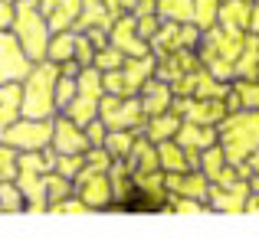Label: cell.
<instances>
[{
  "mask_svg": "<svg viewBox=\"0 0 259 245\" xmlns=\"http://www.w3.org/2000/svg\"><path fill=\"white\" fill-rule=\"evenodd\" d=\"M223 154L233 163H243L259 154V111L233 114L223 128Z\"/></svg>",
  "mask_w": 259,
  "mask_h": 245,
  "instance_id": "1",
  "label": "cell"
},
{
  "mask_svg": "<svg viewBox=\"0 0 259 245\" xmlns=\"http://www.w3.org/2000/svg\"><path fill=\"white\" fill-rule=\"evenodd\" d=\"M220 20L230 33H240L243 26H249V20H253V7H249V0H230L220 10Z\"/></svg>",
  "mask_w": 259,
  "mask_h": 245,
  "instance_id": "2",
  "label": "cell"
},
{
  "mask_svg": "<svg viewBox=\"0 0 259 245\" xmlns=\"http://www.w3.org/2000/svg\"><path fill=\"white\" fill-rule=\"evenodd\" d=\"M95 95H99V79L89 72V76L82 79V98H79V105H76V108H72L79 121H85L89 114H92V101H95Z\"/></svg>",
  "mask_w": 259,
  "mask_h": 245,
  "instance_id": "3",
  "label": "cell"
},
{
  "mask_svg": "<svg viewBox=\"0 0 259 245\" xmlns=\"http://www.w3.org/2000/svg\"><path fill=\"white\" fill-rule=\"evenodd\" d=\"M56 134H59V147H63V151H82L85 138H82V134H79L72 125H59Z\"/></svg>",
  "mask_w": 259,
  "mask_h": 245,
  "instance_id": "4",
  "label": "cell"
},
{
  "mask_svg": "<svg viewBox=\"0 0 259 245\" xmlns=\"http://www.w3.org/2000/svg\"><path fill=\"white\" fill-rule=\"evenodd\" d=\"M105 118L112 121V125H132L135 118H138V105H108V111H105Z\"/></svg>",
  "mask_w": 259,
  "mask_h": 245,
  "instance_id": "5",
  "label": "cell"
},
{
  "mask_svg": "<svg viewBox=\"0 0 259 245\" xmlns=\"http://www.w3.org/2000/svg\"><path fill=\"white\" fill-rule=\"evenodd\" d=\"M236 95H240V101L249 108V111H259V85H253V82H240V85H236Z\"/></svg>",
  "mask_w": 259,
  "mask_h": 245,
  "instance_id": "6",
  "label": "cell"
},
{
  "mask_svg": "<svg viewBox=\"0 0 259 245\" xmlns=\"http://www.w3.org/2000/svg\"><path fill=\"white\" fill-rule=\"evenodd\" d=\"M184 141H187V144H194V147H207L210 141H213V134H210V131H200V128H187V131H184Z\"/></svg>",
  "mask_w": 259,
  "mask_h": 245,
  "instance_id": "7",
  "label": "cell"
},
{
  "mask_svg": "<svg viewBox=\"0 0 259 245\" xmlns=\"http://www.w3.org/2000/svg\"><path fill=\"white\" fill-rule=\"evenodd\" d=\"M213 10H217V0H197V20H200V23H210V20H213Z\"/></svg>",
  "mask_w": 259,
  "mask_h": 245,
  "instance_id": "8",
  "label": "cell"
},
{
  "mask_svg": "<svg viewBox=\"0 0 259 245\" xmlns=\"http://www.w3.org/2000/svg\"><path fill=\"white\" fill-rule=\"evenodd\" d=\"M167 13H171V17H177V13H181V17H190V0H167Z\"/></svg>",
  "mask_w": 259,
  "mask_h": 245,
  "instance_id": "9",
  "label": "cell"
},
{
  "mask_svg": "<svg viewBox=\"0 0 259 245\" xmlns=\"http://www.w3.org/2000/svg\"><path fill=\"white\" fill-rule=\"evenodd\" d=\"M161 105H164V92H161L158 85H154V88H148V108H151V111H158Z\"/></svg>",
  "mask_w": 259,
  "mask_h": 245,
  "instance_id": "10",
  "label": "cell"
},
{
  "mask_svg": "<svg viewBox=\"0 0 259 245\" xmlns=\"http://www.w3.org/2000/svg\"><path fill=\"white\" fill-rule=\"evenodd\" d=\"M161 157H164V163H167V167H184V157H181V151H174V147H164V154H161Z\"/></svg>",
  "mask_w": 259,
  "mask_h": 245,
  "instance_id": "11",
  "label": "cell"
},
{
  "mask_svg": "<svg viewBox=\"0 0 259 245\" xmlns=\"http://www.w3.org/2000/svg\"><path fill=\"white\" fill-rule=\"evenodd\" d=\"M177 128V121H158V125H154V134H171Z\"/></svg>",
  "mask_w": 259,
  "mask_h": 245,
  "instance_id": "12",
  "label": "cell"
},
{
  "mask_svg": "<svg viewBox=\"0 0 259 245\" xmlns=\"http://www.w3.org/2000/svg\"><path fill=\"white\" fill-rule=\"evenodd\" d=\"M112 144H115V151H118V154H125V151H128V138H125V134H115Z\"/></svg>",
  "mask_w": 259,
  "mask_h": 245,
  "instance_id": "13",
  "label": "cell"
},
{
  "mask_svg": "<svg viewBox=\"0 0 259 245\" xmlns=\"http://www.w3.org/2000/svg\"><path fill=\"white\" fill-rule=\"evenodd\" d=\"M249 26H253V33L259 36V4H256V10H253V20H249Z\"/></svg>",
  "mask_w": 259,
  "mask_h": 245,
  "instance_id": "14",
  "label": "cell"
},
{
  "mask_svg": "<svg viewBox=\"0 0 259 245\" xmlns=\"http://www.w3.org/2000/svg\"><path fill=\"white\" fill-rule=\"evenodd\" d=\"M249 190H253V193H259V173L253 176V183H249Z\"/></svg>",
  "mask_w": 259,
  "mask_h": 245,
  "instance_id": "15",
  "label": "cell"
},
{
  "mask_svg": "<svg viewBox=\"0 0 259 245\" xmlns=\"http://www.w3.org/2000/svg\"><path fill=\"white\" fill-rule=\"evenodd\" d=\"M249 167H253L256 173H259V157H249Z\"/></svg>",
  "mask_w": 259,
  "mask_h": 245,
  "instance_id": "16",
  "label": "cell"
}]
</instances>
